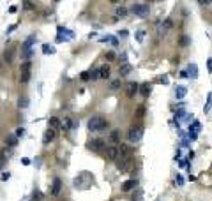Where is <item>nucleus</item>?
Here are the masks:
<instances>
[{
  "label": "nucleus",
  "mask_w": 212,
  "mask_h": 201,
  "mask_svg": "<svg viewBox=\"0 0 212 201\" xmlns=\"http://www.w3.org/2000/svg\"><path fill=\"white\" fill-rule=\"evenodd\" d=\"M106 58H108V60H113V58H115V53H113V51H108V53H106Z\"/></svg>",
  "instance_id": "c9c22d12"
},
{
  "label": "nucleus",
  "mask_w": 212,
  "mask_h": 201,
  "mask_svg": "<svg viewBox=\"0 0 212 201\" xmlns=\"http://www.w3.org/2000/svg\"><path fill=\"white\" fill-rule=\"evenodd\" d=\"M177 184H179V185H182V184H184V180H182V177H177Z\"/></svg>",
  "instance_id": "79ce46f5"
},
{
  "label": "nucleus",
  "mask_w": 212,
  "mask_h": 201,
  "mask_svg": "<svg viewBox=\"0 0 212 201\" xmlns=\"http://www.w3.org/2000/svg\"><path fill=\"white\" fill-rule=\"evenodd\" d=\"M30 76H32V62L30 60H25L19 67V81L21 83H28L30 81Z\"/></svg>",
  "instance_id": "7ed1b4c3"
},
{
  "label": "nucleus",
  "mask_w": 212,
  "mask_h": 201,
  "mask_svg": "<svg viewBox=\"0 0 212 201\" xmlns=\"http://www.w3.org/2000/svg\"><path fill=\"white\" fill-rule=\"evenodd\" d=\"M64 124H65V129H73V127L76 125V124H74L69 117H65V118H64ZM64 124H62V125H64Z\"/></svg>",
  "instance_id": "b1692460"
},
{
  "label": "nucleus",
  "mask_w": 212,
  "mask_h": 201,
  "mask_svg": "<svg viewBox=\"0 0 212 201\" xmlns=\"http://www.w3.org/2000/svg\"><path fill=\"white\" fill-rule=\"evenodd\" d=\"M18 106H19V108H27V106H28V97H27V95L19 97V101H18Z\"/></svg>",
  "instance_id": "4be33fe9"
},
{
  "label": "nucleus",
  "mask_w": 212,
  "mask_h": 201,
  "mask_svg": "<svg viewBox=\"0 0 212 201\" xmlns=\"http://www.w3.org/2000/svg\"><path fill=\"white\" fill-rule=\"evenodd\" d=\"M99 78H104V79L110 78V65H103L99 69Z\"/></svg>",
  "instance_id": "2eb2a0df"
},
{
  "label": "nucleus",
  "mask_w": 212,
  "mask_h": 201,
  "mask_svg": "<svg viewBox=\"0 0 212 201\" xmlns=\"http://www.w3.org/2000/svg\"><path fill=\"white\" fill-rule=\"evenodd\" d=\"M129 11L126 9V7H117V16H126Z\"/></svg>",
  "instance_id": "a878e982"
},
{
  "label": "nucleus",
  "mask_w": 212,
  "mask_h": 201,
  "mask_svg": "<svg viewBox=\"0 0 212 201\" xmlns=\"http://www.w3.org/2000/svg\"><path fill=\"white\" fill-rule=\"evenodd\" d=\"M60 189H62V180H60V178H53L51 194H53V196H58V194H60Z\"/></svg>",
  "instance_id": "9d476101"
},
{
  "label": "nucleus",
  "mask_w": 212,
  "mask_h": 201,
  "mask_svg": "<svg viewBox=\"0 0 212 201\" xmlns=\"http://www.w3.org/2000/svg\"><path fill=\"white\" fill-rule=\"evenodd\" d=\"M12 60H14V48H7L4 51V62L5 64H12Z\"/></svg>",
  "instance_id": "9b49d317"
},
{
  "label": "nucleus",
  "mask_w": 212,
  "mask_h": 201,
  "mask_svg": "<svg viewBox=\"0 0 212 201\" xmlns=\"http://www.w3.org/2000/svg\"><path fill=\"white\" fill-rule=\"evenodd\" d=\"M106 157H108L110 161H115V159L119 157V147H108V148H106Z\"/></svg>",
  "instance_id": "1a4fd4ad"
},
{
  "label": "nucleus",
  "mask_w": 212,
  "mask_h": 201,
  "mask_svg": "<svg viewBox=\"0 0 212 201\" xmlns=\"http://www.w3.org/2000/svg\"><path fill=\"white\" fill-rule=\"evenodd\" d=\"M23 7L25 9H34V2H23Z\"/></svg>",
  "instance_id": "c756f323"
},
{
  "label": "nucleus",
  "mask_w": 212,
  "mask_h": 201,
  "mask_svg": "<svg viewBox=\"0 0 212 201\" xmlns=\"http://www.w3.org/2000/svg\"><path fill=\"white\" fill-rule=\"evenodd\" d=\"M9 178H11V173H9V171L2 173V182H5V180H9Z\"/></svg>",
  "instance_id": "473e14b6"
},
{
  "label": "nucleus",
  "mask_w": 212,
  "mask_h": 201,
  "mask_svg": "<svg viewBox=\"0 0 212 201\" xmlns=\"http://www.w3.org/2000/svg\"><path fill=\"white\" fill-rule=\"evenodd\" d=\"M50 125H51V129H60V127H62V124H60V120H58L57 117H51V118H50Z\"/></svg>",
  "instance_id": "f3484780"
},
{
  "label": "nucleus",
  "mask_w": 212,
  "mask_h": 201,
  "mask_svg": "<svg viewBox=\"0 0 212 201\" xmlns=\"http://www.w3.org/2000/svg\"><path fill=\"white\" fill-rule=\"evenodd\" d=\"M21 162H23L25 166H28V164H30V159H27V157H23V159H21Z\"/></svg>",
  "instance_id": "ea45409f"
},
{
  "label": "nucleus",
  "mask_w": 212,
  "mask_h": 201,
  "mask_svg": "<svg viewBox=\"0 0 212 201\" xmlns=\"http://www.w3.org/2000/svg\"><path fill=\"white\" fill-rule=\"evenodd\" d=\"M104 147H106V143L103 139H92V141H88V148L92 152H101Z\"/></svg>",
  "instance_id": "39448f33"
},
{
  "label": "nucleus",
  "mask_w": 212,
  "mask_h": 201,
  "mask_svg": "<svg viewBox=\"0 0 212 201\" xmlns=\"http://www.w3.org/2000/svg\"><path fill=\"white\" fill-rule=\"evenodd\" d=\"M110 139H111L113 143H120V131H117V129L111 131V132H110Z\"/></svg>",
  "instance_id": "dca6fc26"
},
{
  "label": "nucleus",
  "mask_w": 212,
  "mask_h": 201,
  "mask_svg": "<svg viewBox=\"0 0 212 201\" xmlns=\"http://www.w3.org/2000/svg\"><path fill=\"white\" fill-rule=\"evenodd\" d=\"M138 90H140V94H142L143 97H149V95H150V90H152V85H150V83H142Z\"/></svg>",
  "instance_id": "ddd939ff"
},
{
  "label": "nucleus",
  "mask_w": 212,
  "mask_h": 201,
  "mask_svg": "<svg viewBox=\"0 0 212 201\" xmlns=\"http://www.w3.org/2000/svg\"><path fill=\"white\" fill-rule=\"evenodd\" d=\"M138 88H140V85H138L136 81H129V83L126 85V94H127V97H134V94H138Z\"/></svg>",
  "instance_id": "423d86ee"
},
{
  "label": "nucleus",
  "mask_w": 212,
  "mask_h": 201,
  "mask_svg": "<svg viewBox=\"0 0 212 201\" xmlns=\"http://www.w3.org/2000/svg\"><path fill=\"white\" fill-rule=\"evenodd\" d=\"M211 106H212V94H209V99H207V104H205V108H203V111L207 113V111L211 109Z\"/></svg>",
  "instance_id": "bb28decb"
},
{
  "label": "nucleus",
  "mask_w": 212,
  "mask_h": 201,
  "mask_svg": "<svg viewBox=\"0 0 212 201\" xmlns=\"http://www.w3.org/2000/svg\"><path fill=\"white\" fill-rule=\"evenodd\" d=\"M127 34H129L127 30H120V32H119V35H122V37H127Z\"/></svg>",
  "instance_id": "58836bf2"
},
{
  "label": "nucleus",
  "mask_w": 212,
  "mask_h": 201,
  "mask_svg": "<svg viewBox=\"0 0 212 201\" xmlns=\"http://www.w3.org/2000/svg\"><path fill=\"white\" fill-rule=\"evenodd\" d=\"M198 4H200V5H209L211 0H205V2H203V0H198Z\"/></svg>",
  "instance_id": "4c0bfd02"
},
{
  "label": "nucleus",
  "mask_w": 212,
  "mask_h": 201,
  "mask_svg": "<svg viewBox=\"0 0 212 201\" xmlns=\"http://www.w3.org/2000/svg\"><path fill=\"white\" fill-rule=\"evenodd\" d=\"M83 81H88L90 79V71H85V72H81V76H80Z\"/></svg>",
  "instance_id": "cd10ccee"
},
{
  "label": "nucleus",
  "mask_w": 212,
  "mask_h": 201,
  "mask_svg": "<svg viewBox=\"0 0 212 201\" xmlns=\"http://www.w3.org/2000/svg\"><path fill=\"white\" fill-rule=\"evenodd\" d=\"M87 127H88V131H90V132H103V131H106L108 122H106L103 117H92V118L88 120Z\"/></svg>",
  "instance_id": "f257e3e1"
},
{
  "label": "nucleus",
  "mask_w": 212,
  "mask_h": 201,
  "mask_svg": "<svg viewBox=\"0 0 212 201\" xmlns=\"http://www.w3.org/2000/svg\"><path fill=\"white\" fill-rule=\"evenodd\" d=\"M188 72L191 74V78H198V67H196L195 64H191V65L188 67Z\"/></svg>",
  "instance_id": "6ab92c4d"
},
{
  "label": "nucleus",
  "mask_w": 212,
  "mask_h": 201,
  "mask_svg": "<svg viewBox=\"0 0 212 201\" xmlns=\"http://www.w3.org/2000/svg\"><path fill=\"white\" fill-rule=\"evenodd\" d=\"M23 134H25V129H23V127H18V129H16V136H23Z\"/></svg>",
  "instance_id": "72a5a7b5"
},
{
  "label": "nucleus",
  "mask_w": 212,
  "mask_h": 201,
  "mask_svg": "<svg viewBox=\"0 0 212 201\" xmlns=\"http://www.w3.org/2000/svg\"><path fill=\"white\" fill-rule=\"evenodd\" d=\"M136 187H138V182H136L134 178H131V180H127V182L122 184V191H124V192H129V191H133V189H136Z\"/></svg>",
  "instance_id": "6e6552de"
},
{
  "label": "nucleus",
  "mask_w": 212,
  "mask_h": 201,
  "mask_svg": "<svg viewBox=\"0 0 212 201\" xmlns=\"http://www.w3.org/2000/svg\"><path fill=\"white\" fill-rule=\"evenodd\" d=\"M149 11H150V5L147 2H138V4H133L131 7V12L136 16H149Z\"/></svg>",
  "instance_id": "20e7f679"
},
{
  "label": "nucleus",
  "mask_w": 212,
  "mask_h": 201,
  "mask_svg": "<svg viewBox=\"0 0 212 201\" xmlns=\"http://www.w3.org/2000/svg\"><path fill=\"white\" fill-rule=\"evenodd\" d=\"M207 67H209V71H212V58L207 60Z\"/></svg>",
  "instance_id": "a19ab883"
},
{
  "label": "nucleus",
  "mask_w": 212,
  "mask_h": 201,
  "mask_svg": "<svg viewBox=\"0 0 212 201\" xmlns=\"http://www.w3.org/2000/svg\"><path fill=\"white\" fill-rule=\"evenodd\" d=\"M143 138V125L142 124H134L129 127V132H127V139L131 143H138L140 139Z\"/></svg>",
  "instance_id": "f03ea898"
},
{
  "label": "nucleus",
  "mask_w": 212,
  "mask_h": 201,
  "mask_svg": "<svg viewBox=\"0 0 212 201\" xmlns=\"http://www.w3.org/2000/svg\"><path fill=\"white\" fill-rule=\"evenodd\" d=\"M184 95H186V87H177V88H175V97H177V99H182Z\"/></svg>",
  "instance_id": "aec40b11"
},
{
  "label": "nucleus",
  "mask_w": 212,
  "mask_h": 201,
  "mask_svg": "<svg viewBox=\"0 0 212 201\" xmlns=\"http://www.w3.org/2000/svg\"><path fill=\"white\" fill-rule=\"evenodd\" d=\"M55 134H57V132H55V129H51V127H50V129H48V131L44 132V138H42V143H44V145H48L50 141H53V139H55Z\"/></svg>",
  "instance_id": "f8f14e48"
},
{
  "label": "nucleus",
  "mask_w": 212,
  "mask_h": 201,
  "mask_svg": "<svg viewBox=\"0 0 212 201\" xmlns=\"http://www.w3.org/2000/svg\"><path fill=\"white\" fill-rule=\"evenodd\" d=\"M131 71H133V67H131L129 64H124V65L120 67V71H119V72H120V76H126V74H129Z\"/></svg>",
  "instance_id": "a211bd4d"
},
{
  "label": "nucleus",
  "mask_w": 212,
  "mask_h": 201,
  "mask_svg": "<svg viewBox=\"0 0 212 201\" xmlns=\"http://www.w3.org/2000/svg\"><path fill=\"white\" fill-rule=\"evenodd\" d=\"M143 113H145V108L142 106V108H138V111H136V117H138V118H142V117H143Z\"/></svg>",
  "instance_id": "c85d7f7f"
},
{
  "label": "nucleus",
  "mask_w": 212,
  "mask_h": 201,
  "mask_svg": "<svg viewBox=\"0 0 212 201\" xmlns=\"http://www.w3.org/2000/svg\"><path fill=\"white\" fill-rule=\"evenodd\" d=\"M159 83H163V85H168V78H166V76L159 78Z\"/></svg>",
  "instance_id": "e433bc0d"
},
{
  "label": "nucleus",
  "mask_w": 212,
  "mask_h": 201,
  "mask_svg": "<svg viewBox=\"0 0 212 201\" xmlns=\"http://www.w3.org/2000/svg\"><path fill=\"white\" fill-rule=\"evenodd\" d=\"M140 200H142V191L138 189L136 191V198H133V201H140Z\"/></svg>",
  "instance_id": "f704fd0d"
},
{
  "label": "nucleus",
  "mask_w": 212,
  "mask_h": 201,
  "mask_svg": "<svg viewBox=\"0 0 212 201\" xmlns=\"http://www.w3.org/2000/svg\"><path fill=\"white\" fill-rule=\"evenodd\" d=\"M5 143H7L9 147H16V145H18V138H16V136H7Z\"/></svg>",
  "instance_id": "412c9836"
},
{
  "label": "nucleus",
  "mask_w": 212,
  "mask_h": 201,
  "mask_svg": "<svg viewBox=\"0 0 212 201\" xmlns=\"http://www.w3.org/2000/svg\"><path fill=\"white\" fill-rule=\"evenodd\" d=\"M120 85H122V83H120V79H115V81H111L110 88H111V90H119V88H120Z\"/></svg>",
  "instance_id": "393cba45"
},
{
  "label": "nucleus",
  "mask_w": 212,
  "mask_h": 201,
  "mask_svg": "<svg viewBox=\"0 0 212 201\" xmlns=\"http://www.w3.org/2000/svg\"><path fill=\"white\" fill-rule=\"evenodd\" d=\"M143 35H145V32H143V30L136 32V39H138V41H143Z\"/></svg>",
  "instance_id": "7c9ffc66"
},
{
  "label": "nucleus",
  "mask_w": 212,
  "mask_h": 201,
  "mask_svg": "<svg viewBox=\"0 0 212 201\" xmlns=\"http://www.w3.org/2000/svg\"><path fill=\"white\" fill-rule=\"evenodd\" d=\"M200 131V124L198 122H193V125L189 127V138L191 139H196V132Z\"/></svg>",
  "instance_id": "4468645a"
},
{
  "label": "nucleus",
  "mask_w": 212,
  "mask_h": 201,
  "mask_svg": "<svg viewBox=\"0 0 212 201\" xmlns=\"http://www.w3.org/2000/svg\"><path fill=\"white\" fill-rule=\"evenodd\" d=\"M42 53H46V55H48V53L53 55V53H55V48L50 46V44H44V46H42Z\"/></svg>",
  "instance_id": "5701e85b"
},
{
  "label": "nucleus",
  "mask_w": 212,
  "mask_h": 201,
  "mask_svg": "<svg viewBox=\"0 0 212 201\" xmlns=\"http://www.w3.org/2000/svg\"><path fill=\"white\" fill-rule=\"evenodd\" d=\"M180 44H182V46H188V44H189V37H186V35H184V37L180 39Z\"/></svg>",
  "instance_id": "2f4dec72"
},
{
  "label": "nucleus",
  "mask_w": 212,
  "mask_h": 201,
  "mask_svg": "<svg viewBox=\"0 0 212 201\" xmlns=\"http://www.w3.org/2000/svg\"><path fill=\"white\" fill-rule=\"evenodd\" d=\"M35 41H37V37H35V35H30V37H27V39H25V42L21 44V51H23V53H28V51H32V49H30V46H32Z\"/></svg>",
  "instance_id": "0eeeda50"
}]
</instances>
